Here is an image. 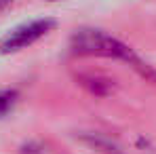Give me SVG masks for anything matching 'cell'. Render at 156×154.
Masks as SVG:
<instances>
[{"label": "cell", "instance_id": "3957f363", "mask_svg": "<svg viewBox=\"0 0 156 154\" xmlns=\"http://www.w3.org/2000/svg\"><path fill=\"white\" fill-rule=\"evenodd\" d=\"M78 139L82 144H87L91 150L95 152H101V154H122V148L104 133H80Z\"/></svg>", "mask_w": 156, "mask_h": 154}, {"label": "cell", "instance_id": "5b68a950", "mask_svg": "<svg viewBox=\"0 0 156 154\" xmlns=\"http://www.w3.org/2000/svg\"><path fill=\"white\" fill-rule=\"evenodd\" d=\"M11 2H13V0H0V13H2V11H4V9H6Z\"/></svg>", "mask_w": 156, "mask_h": 154}, {"label": "cell", "instance_id": "6da1fadb", "mask_svg": "<svg viewBox=\"0 0 156 154\" xmlns=\"http://www.w3.org/2000/svg\"><path fill=\"white\" fill-rule=\"evenodd\" d=\"M70 51L74 55L87 57H108V59H120L129 63L133 70H137L141 76L156 80V72L122 40L114 38L104 30L97 27H80L70 36Z\"/></svg>", "mask_w": 156, "mask_h": 154}, {"label": "cell", "instance_id": "277c9868", "mask_svg": "<svg viewBox=\"0 0 156 154\" xmlns=\"http://www.w3.org/2000/svg\"><path fill=\"white\" fill-rule=\"evenodd\" d=\"M19 93L15 89H0V118H4L17 103Z\"/></svg>", "mask_w": 156, "mask_h": 154}, {"label": "cell", "instance_id": "7a4b0ae2", "mask_svg": "<svg viewBox=\"0 0 156 154\" xmlns=\"http://www.w3.org/2000/svg\"><path fill=\"white\" fill-rule=\"evenodd\" d=\"M55 26H57V21L51 17H38V19L15 26L0 38V55H11V53H17L21 49L32 47L36 40L47 36Z\"/></svg>", "mask_w": 156, "mask_h": 154}]
</instances>
